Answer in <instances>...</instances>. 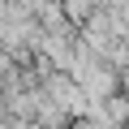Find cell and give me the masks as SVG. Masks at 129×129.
<instances>
[{
    "label": "cell",
    "instance_id": "cell-1",
    "mask_svg": "<svg viewBox=\"0 0 129 129\" xmlns=\"http://www.w3.org/2000/svg\"><path fill=\"white\" fill-rule=\"evenodd\" d=\"M90 9H95V0H64V13H69L73 22H82Z\"/></svg>",
    "mask_w": 129,
    "mask_h": 129
}]
</instances>
